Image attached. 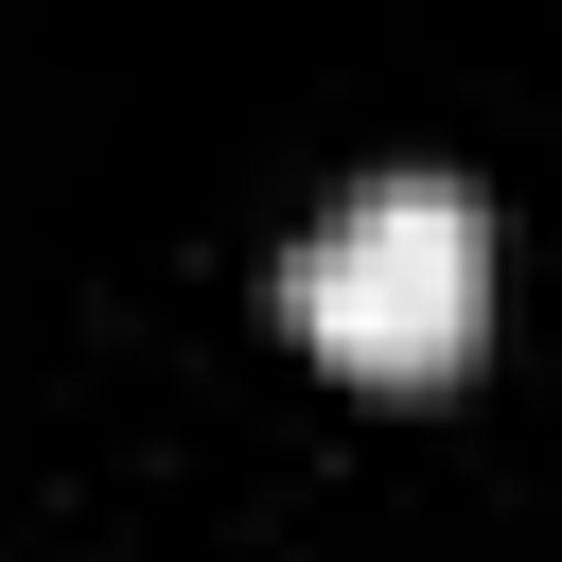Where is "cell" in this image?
Listing matches in <instances>:
<instances>
[{
    "label": "cell",
    "mask_w": 562,
    "mask_h": 562,
    "mask_svg": "<svg viewBox=\"0 0 562 562\" xmlns=\"http://www.w3.org/2000/svg\"><path fill=\"white\" fill-rule=\"evenodd\" d=\"M281 316L351 369V386H439L474 334H492V211L457 176H369L299 263H281Z\"/></svg>",
    "instance_id": "cell-1"
}]
</instances>
